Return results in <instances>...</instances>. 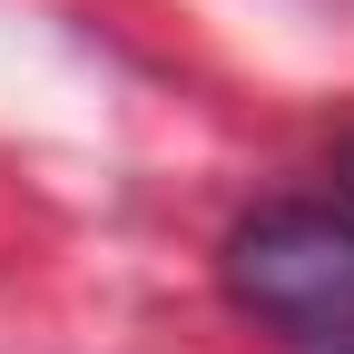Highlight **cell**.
<instances>
[{
  "label": "cell",
  "instance_id": "7a4b0ae2",
  "mask_svg": "<svg viewBox=\"0 0 354 354\" xmlns=\"http://www.w3.org/2000/svg\"><path fill=\"white\" fill-rule=\"evenodd\" d=\"M335 177H344V207H354V138L335 148Z\"/></svg>",
  "mask_w": 354,
  "mask_h": 354
},
{
  "label": "cell",
  "instance_id": "6da1fadb",
  "mask_svg": "<svg viewBox=\"0 0 354 354\" xmlns=\"http://www.w3.org/2000/svg\"><path fill=\"white\" fill-rule=\"evenodd\" d=\"M227 295L286 354H354V207H256L227 236Z\"/></svg>",
  "mask_w": 354,
  "mask_h": 354
}]
</instances>
